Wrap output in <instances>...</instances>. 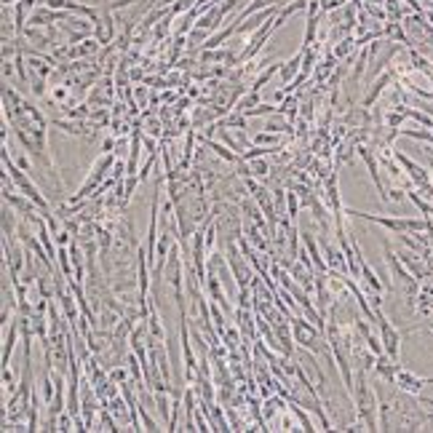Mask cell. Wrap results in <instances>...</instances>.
<instances>
[{
	"mask_svg": "<svg viewBox=\"0 0 433 433\" xmlns=\"http://www.w3.org/2000/svg\"><path fill=\"white\" fill-rule=\"evenodd\" d=\"M3 118L8 121V128L14 131V137L19 139L21 147L35 161V169L41 174L43 193L48 195V201L54 204V209L62 206L67 201L64 198L67 190H64L62 177L54 169L51 153H48V121L41 113V107L27 102L14 86H3Z\"/></svg>",
	"mask_w": 433,
	"mask_h": 433,
	"instance_id": "6da1fadb",
	"label": "cell"
},
{
	"mask_svg": "<svg viewBox=\"0 0 433 433\" xmlns=\"http://www.w3.org/2000/svg\"><path fill=\"white\" fill-rule=\"evenodd\" d=\"M348 217H356V220H367V222H374V225L385 227L391 233H417V230H428L433 222H428L425 217H383V214H369V211H358V209H345Z\"/></svg>",
	"mask_w": 433,
	"mask_h": 433,
	"instance_id": "7a4b0ae2",
	"label": "cell"
},
{
	"mask_svg": "<svg viewBox=\"0 0 433 433\" xmlns=\"http://www.w3.org/2000/svg\"><path fill=\"white\" fill-rule=\"evenodd\" d=\"M225 257H227V265H230V270H233V278H235L238 289L251 287V281H254V276H257V273H254V268L249 265L247 254L241 251L238 241L227 244V247H225Z\"/></svg>",
	"mask_w": 433,
	"mask_h": 433,
	"instance_id": "3957f363",
	"label": "cell"
},
{
	"mask_svg": "<svg viewBox=\"0 0 433 433\" xmlns=\"http://www.w3.org/2000/svg\"><path fill=\"white\" fill-rule=\"evenodd\" d=\"M377 329H380V340H383V351L388 353L393 361H398L401 358V331L388 321V316L383 310L377 313Z\"/></svg>",
	"mask_w": 433,
	"mask_h": 433,
	"instance_id": "277c9868",
	"label": "cell"
},
{
	"mask_svg": "<svg viewBox=\"0 0 433 433\" xmlns=\"http://www.w3.org/2000/svg\"><path fill=\"white\" fill-rule=\"evenodd\" d=\"M393 158L398 161V166L407 171V177H410V182H412L417 190H425V187H431V171L428 169H423L420 164H414V161H410L401 150H393Z\"/></svg>",
	"mask_w": 433,
	"mask_h": 433,
	"instance_id": "5b68a950",
	"label": "cell"
},
{
	"mask_svg": "<svg viewBox=\"0 0 433 433\" xmlns=\"http://www.w3.org/2000/svg\"><path fill=\"white\" fill-rule=\"evenodd\" d=\"M324 241V260H327V270L329 273H340V276H351L348 273V260H345V251L337 241H329L327 235H321Z\"/></svg>",
	"mask_w": 433,
	"mask_h": 433,
	"instance_id": "8992f818",
	"label": "cell"
},
{
	"mask_svg": "<svg viewBox=\"0 0 433 433\" xmlns=\"http://www.w3.org/2000/svg\"><path fill=\"white\" fill-rule=\"evenodd\" d=\"M393 385H396L398 391L412 393V396H417V393L423 391L425 385H431V380H428V377H417L414 372H410L407 367H401V364H398V369H396V380H393Z\"/></svg>",
	"mask_w": 433,
	"mask_h": 433,
	"instance_id": "52a82bcc",
	"label": "cell"
},
{
	"mask_svg": "<svg viewBox=\"0 0 433 433\" xmlns=\"http://www.w3.org/2000/svg\"><path fill=\"white\" fill-rule=\"evenodd\" d=\"M302 57H305V48H300L294 57H289L287 62H281V67H278V83L276 86H291V83L297 81V75L302 70Z\"/></svg>",
	"mask_w": 433,
	"mask_h": 433,
	"instance_id": "ba28073f",
	"label": "cell"
},
{
	"mask_svg": "<svg viewBox=\"0 0 433 433\" xmlns=\"http://www.w3.org/2000/svg\"><path fill=\"white\" fill-rule=\"evenodd\" d=\"M291 121L289 118H284V113L278 110V113H270V115H265V124H262V131H270V134H291Z\"/></svg>",
	"mask_w": 433,
	"mask_h": 433,
	"instance_id": "9c48e42d",
	"label": "cell"
},
{
	"mask_svg": "<svg viewBox=\"0 0 433 433\" xmlns=\"http://www.w3.org/2000/svg\"><path fill=\"white\" fill-rule=\"evenodd\" d=\"M147 329H150V334H153V340H158V343H164L166 334L169 331L164 329V324H161V313H158V308H150V316H147Z\"/></svg>",
	"mask_w": 433,
	"mask_h": 433,
	"instance_id": "30bf717a",
	"label": "cell"
},
{
	"mask_svg": "<svg viewBox=\"0 0 433 433\" xmlns=\"http://www.w3.org/2000/svg\"><path fill=\"white\" fill-rule=\"evenodd\" d=\"M43 6H48L51 11H67V6H70V0H46Z\"/></svg>",
	"mask_w": 433,
	"mask_h": 433,
	"instance_id": "8fae6325",
	"label": "cell"
},
{
	"mask_svg": "<svg viewBox=\"0 0 433 433\" xmlns=\"http://www.w3.org/2000/svg\"><path fill=\"white\" fill-rule=\"evenodd\" d=\"M388 193H391V195H388V198H391V201H396V204H401V201H404V198H407V195H404V193H407V190H404V187H391V190H388Z\"/></svg>",
	"mask_w": 433,
	"mask_h": 433,
	"instance_id": "7c38bea8",
	"label": "cell"
},
{
	"mask_svg": "<svg viewBox=\"0 0 433 433\" xmlns=\"http://www.w3.org/2000/svg\"><path fill=\"white\" fill-rule=\"evenodd\" d=\"M19 0H3V6H17Z\"/></svg>",
	"mask_w": 433,
	"mask_h": 433,
	"instance_id": "4fadbf2b",
	"label": "cell"
}]
</instances>
